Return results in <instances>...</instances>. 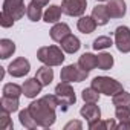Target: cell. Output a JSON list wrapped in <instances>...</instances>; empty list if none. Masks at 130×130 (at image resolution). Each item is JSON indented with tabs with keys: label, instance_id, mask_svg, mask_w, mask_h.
Returning <instances> with one entry per match:
<instances>
[{
	"label": "cell",
	"instance_id": "obj_25",
	"mask_svg": "<svg viewBox=\"0 0 130 130\" xmlns=\"http://www.w3.org/2000/svg\"><path fill=\"white\" fill-rule=\"evenodd\" d=\"M118 125L115 122V119H106V121H96L93 124H89L90 130H115Z\"/></svg>",
	"mask_w": 130,
	"mask_h": 130
},
{
	"label": "cell",
	"instance_id": "obj_28",
	"mask_svg": "<svg viewBox=\"0 0 130 130\" xmlns=\"http://www.w3.org/2000/svg\"><path fill=\"white\" fill-rule=\"evenodd\" d=\"M113 66V57L107 52H103L98 55V68L101 71H109Z\"/></svg>",
	"mask_w": 130,
	"mask_h": 130
},
{
	"label": "cell",
	"instance_id": "obj_27",
	"mask_svg": "<svg viewBox=\"0 0 130 130\" xmlns=\"http://www.w3.org/2000/svg\"><path fill=\"white\" fill-rule=\"evenodd\" d=\"M23 93V87H20L19 84L14 83H8L3 86V95L5 96H12V98H19Z\"/></svg>",
	"mask_w": 130,
	"mask_h": 130
},
{
	"label": "cell",
	"instance_id": "obj_22",
	"mask_svg": "<svg viewBox=\"0 0 130 130\" xmlns=\"http://www.w3.org/2000/svg\"><path fill=\"white\" fill-rule=\"evenodd\" d=\"M26 14H28V19L31 22H38L43 15V11H41V6L35 2H31L28 6H26Z\"/></svg>",
	"mask_w": 130,
	"mask_h": 130
},
{
	"label": "cell",
	"instance_id": "obj_17",
	"mask_svg": "<svg viewBox=\"0 0 130 130\" xmlns=\"http://www.w3.org/2000/svg\"><path fill=\"white\" fill-rule=\"evenodd\" d=\"M115 115L119 119V125L116 128L130 130V109H127V107H116Z\"/></svg>",
	"mask_w": 130,
	"mask_h": 130
},
{
	"label": "cell",
	"instance_id": "obj_31",
	"mask_svg": "<svg viewBox=\"0 0 130 130\" xmlns=\"http://www.w3.org/2000/svg\"><path fill=\"white\" fill-rule=\"evenodd\" d=\"M113 43H112V38L110 37H98L95 41H93V49L95 51H100V49H107V47H110Z\"/></svg>",
	"mask_w": 130,
	"mask_h": 130
},
{
	"label": "cell",
	"instance_id": "obj_30",
	"mask_svg": "<svg viewBox=\"0 0 130 130\" xmlns=\"http://www.w3.org/2000/svg\"><path fill=\"white\" fill-rule=\"evenodd\" d=\"M9 113L8 110L2 109V112H0V128L2 130H8V128H12V119L9 118Z\"/></svg>",
	"mask_w": 130,
	"mask_h": 130
},
{
	"label": "cell",
	"instance_id": "obj_2",
	"mask_svg": "<svg viewBox=\"0 0 130 130\" xmlns=\"http://www.w3.org/2000/svg\"><path fill=\"white\" fill-rule=\"evenodd\" d=\"M37 58L47 66H60L64 61V54L57 46H44L37 51Z\"/></svg>",
	"mask_w": 130,
	"mask_h": 130
},
{
	"label": "cell",
	"instance_id": "obj_9",
	"mask_svg": "<svg viewBox=\"0 0 130 130\" xmlns=\"http://www.w3.org/2000/svg\"><path fill=\"white\" fill-rule=\"evenodd\" d=\"M29 69H31V64H29V61H28L25 57L15 58V60L9 64V66H8L9 75H12V77H15V78L25 77V75L29 72Z\"/></svg>",
	"mask_w": 130,
	"mask_h": 130
},
{
	"label": "cell",
	"instance_id": "obj_11",
	"mask_svg": "<svg viewBox=\"0 0 130 130\" xmlns=\"http://www.w3.org/2000/svg\"><path fill=\"white\" fill-rule=\"evenodd\" d=\"M23 95L26 96V98H35L40 92H41V87H43V84L38 81V78L37 77H34V78H29V80H26L25 83H23Z\"/></svg>",
	"mask_w": 130,
	"mask_h": 130
},
{
	"label": "cell",
	"instance_id": "obj_33",
	"mask_svg": "<svg viewBox=\"0 0 130 130\" xmlns=\"http://www.w3.org/2000/svg\"><path fill=\"white\" fill-rule=\"evenodd\" d=\"M83 127V124H81V121H71V122H68L66 125H64V130H71V128H81Z\"/></svg>",
	"mask_w": 130,
	"mask_h": 130
},
{
	"label": "cell",
	"instance_id": "obj_10",
	"mask_svg": "<svg viewBox=\"0 0 130 130\" xmlns=\"http://www.w3.org/2000/svg\"><path fill=\"white\" fill-rule=\"evenodd\" d=\"M95 104H96V103H87V104L83 106L81 110H80L81 116L86 118L89 124H93V122H96V121L101 119V110H100V107L95 106Z\"/></svg>",
	"mask_w": 130,
	"mask_h": 130
},
{
	"label": "cell",
	"instance_id": "obj_26",
	"mask_svg": "<svg viewBox=\"0 0 130 130\" xmlns=\"http://www.w3.org/2000/svg\"><path fill=\"white\" fill-rule=\"evenodd\" d=\"M0 106L2 109L8 110V112H17L19 110V98H12V96H2V101H0Z\"/></svg>",
	"mask_w": 130,
	"mask_h": 130
},
{
	"label": "cell",
	"instance_id": "obj_20",
	"mask_svg": "<svg viewBox=\"0 0 130 130\" xmlns=\"http://www.w3.org/2000/svg\"><path fill=\"white\" fill-rule=\"evenodd\" d=\"M77 28H78V31L83 32V34H90V32L95 31L96 22L93 20V17H87V15H86V17H81V19L78 20Z\"/></svg>",
	"mask_w": 130,
	"mask_h": 130
},
{
	"label": "cell",
	"instance_id": "obj_15",
	"mask_svg": "<svg viewBox=\"0 0 130 130\" xmlns=\"http://www.w3.org/2000/svg\"><path fill=\"white\" fill-rule=\"evenodd\" d=\"M92 17H93V20L96 22L98 26L107 25V23H109V19H110V15H109V12H107V6H104V5H96V6L93 8V11H92Z\"/></svg>",
	"mask_w": 130,
	"mask_h": 130
},
{
	"label": "cell",
	"instance_id": "obj_21",
	"mask_svg": "<svg viewBox=\"0 0 130 130\" xmlns=\"http://www.w3.org/2000/svg\"><path fill=\"white\" fill-rule=\"evenodd\" d=\"M61 8L60 6H57V5H51L47 9H46V12L43 14V20L46 22V23H57L58 20H60V17H61Z\"/></svg>",
	"mask_w": 130,
	"mask_h": 130
},
{
	"label": "cell",
	"instance_id": "obj_16",
	"mask_svg": "<svg viewBox=\"0 0 130 130\" xmlns=\"http://www.w3.org/2000/svg\"><path fill=\"white\" fill-rule=\"evenodd\" d=\"M69 34H71V28L66 23H57L51 29V38L54 41H58V43H61V40L66 38Z\"/></svg>",
	"mask_w": 130,
	"mask_h": 130
},
{
	"label": "cell",
	"instance_id": "obj_3",
	"mask_svg": "<svg viewBox=\"0 0 130 130\" xmlns=\"http://www.w3.org/2000/svg\"><path fill=\"white\" fill-rule=\"evenodd\" d=\"M92 87L96 89L100 93H104L107 96H113L122 90L121 83H118L116 80H113L110 77H95L92 80Z\"/></svg>",
	"mask_w": 130,
	"mask_h": 130
},
{
	"label": "cell",
	"instance_id": "obj_14",
	"mask_svg": "<svg viewBox=\"0 0 130 130\" xmlns=\"http://www.w3.org/2000/svg\"><path fill=\"white\" fill-rule=\"evenodd\" d=\"M80 47H81L80 40L75 35H72V34H69L66 38L61 40V49L64 52H68V54H75V52H78Z\"/></svg>",
	"mask_w": 130,
	"mask_h": 130
},
{
	"label": "cell",
	"instance_id": "obj_19",
	"mask_svg": "<svg viewBox=\"0 0 130 130\" xmlns=\"http://www.w3.org/2000/svg\"><path fill=\"white\" fill-rule=\"evenodd\" d=\"M15 52V43L9 38H2L0 40V58H9Z\"/></svg>",
	"mask_w": 130,
	"mask_h": 130
},
{
	"label": "cell",
	"instance_id": "obj_5",
	"mask_svg": "<svg viewBox=\"0 0 130 130\" xmlns=\"http://www.w3.org/2000/svg\"><path fill=\"white\" fill-rule=\"evenodd\" d=\"M89 72L83 71L78 64H69V66L63 68L61 69V74H60V78L61 81H66V83H81L87 78Z\"/></svg>",
	"mask_w": 130,
	"mask_h": 130
},
{
	"label": "cell",
	"instance_id": "obj_32",
	"mask_svg": "<svg viewBox=\"0 0 130 130\" xmlns=\"http://www.w3.org/2000/svg\"><path fill=\"white\" fill-rule=\"evenodd\" d=\"M14 19L11 17V15H8L6 12H3L2 11V15H0V25H2L3 28H11L12 25H14Z\"/></svg>",
	"mask_w": 130,
	"mask_h": 130
},
{
	"label": "cell",
	"instance_id": "obj_23",
	"mask_svg": "<svg viewBox=\"0 0 130 130\" xmlns=\"http://www.w3.org/2000/svg\"><path fill=\"white\" fill-rule=\"evenodd\" d=\"M19 118H20V122H22V125H25L26 128H37L38 127V124L35 122V119H34V116L31 115V112H29V107L28 109H25V110H22L20 112V115H19Z\"/></svg>",
	"mask_w": 130,
	"mask_h": 130
},
{
	"label": "cell",
	"instance_id": "obj_35",
	"mask_svg": "<svg viewBox=\"0 0 130 130\" xmlns=\"http://www.w3.org/2000/svg\"><path fill=\"white\" fill-rule=\"evenodd\" d=\"M98 2H104V0H98Z\"/></svg>",
	"mask_w": 130,
	"mask_h": 130
},
{
	"label": "cell",
	"instance_id": "obj_13",
	"mask_svg": "<svg viewBox=\"0 0 130 130\" xmlns=\"http://www.w3.org/2000/svg\"><path fill=\"white\" fill-rule=\"evenodd\" d=\"M78 66H80L83 71L90 72L92 69H95V68L98 66V57H95L93 54L86 52V54H83V55L80 57V60H78Z\"/></svg>",
	"mask_w": 130,
	"mask_h": 130
},
{
	"label": "cell",
	"instance_id": "obj_29",
	"mask_svg": "<svg viewBox=\"0 0 130 130\" xmlns=\"http://www.w3.org/2000/svg\"><path fill=\"white\" fill-rule=\"evenodd\" d=\"M81 98L86 103H98L100 101V92L96 89H93V87H89V89H84L83 90Z\"/></svg>",
	"mask_w": 130,
	"mask_h": 130
},
{
	"label": "cell",
	"instance_id": "obj_1",
	"mask_svg": "<svg viewBox=\"0 0 130 130\" xmlns=\"http://www.w3.org/2000/svg\"><path fill=\"white\" fill-rule=\"evenodd\" d=\"M57 106H60L58 98L55 95H46V96L31 103L29 104V112L34 116L35 122L38 124V127L47 128L57 119V115H55Z\"/></svg>",
	"mask_w": 130,
	"mask_h": 130
},
{
	"label": "cell",
	"instance_id": "obj_24",
	"mask_svg": "<svg viewBox=\"0 0 130 130\" xmlns=\"http://www.w3.org/2000/svg\"><path fill=\"white\" fill-rule=\"evenodd\" d=\"M112 101H113V106H116V107H127V109H130V93H127L124 90H121L116 95H113Z\"/></svg>",
	"mask_w": 130,
	"mask_h": 130
},
{
	"label": "cell",
	"instance_id": "obj_8",
	"mask_svg": "<svg viewBox=\"0 0 130 130\" xmlns=\"http://www.w3.org/2000/svg\"><path fill=\"white\" fill-rule=\"evenodd\" d=\"M3 12L11 15L14 20H20L25 14V2L23 0H5Z\"/></svg>",
	"mask_w": 130,
	"mask_h": 130
},
{
	"label": "cell",
	"instance_id": "obj_4",
	"mask_svg": "<svg viewBox=\"0 0 130 130\" xmlns=\"http://www.w3.org/2000/svg\"><path fill=\"white\" fill-rule=\"evenodd\" d=\"M55 96L58 98L60 106H63V110H66L69 106H72L77 101L74 89L66 81H61L60 84H57V87H55Z\"/></svg>",
	"mask_w": 130,
	"mask_h": 130
},
{
	"label": "cell",
	"instance_id": "obj_7",
	"mask_svg": "<svg viewBox=\"0 0 130 130\" xmlns=\"http://www.w3.org/2000/svg\"><path fill=\"white\" fill-rule=\"evenodd\" d=\"M115 44L119 52H130V29L127 26H118L115 29Z\"/></svg>",
	"mask_w": 130,
	"mask_h": 130
},
{
	"label": "cell",
	"instance_id": "obj_34",
	"mask_svg": "<svg viewBox=\"0 0 130 130\" xmlns=\"http://www.w3.org/2000/svg\"><path fill=\"white\" fill-rule=\"evenodd\" d=\"M32 2H35V3H38L40 6H46V5L49 3V0H32Z\"/></svg>",
	"mask_w": 130,
	"mask_h": 130
},
{
	"label": "cell",
	"instance_id": "obj_12",
	"mask_svg": "<svg viewBox=\"0 0 130 130\" xmlns=\"http://www.w3.org/2000/svg\"><path fill=\"white\" fill-rule=\"evenodd\" d=\"M107 12L110 19H122L125 15V2L124 0H109Z\"/></svg>",
	"mask_w": 130,
	"mask_h": 130
},
{
	"label": "cell",
	"instance_id": "obj_6",
	"mask_svg": "<svg viewBox=\"0 0 130 130\" xmlns=\"http://www.w3.org/2000/svg\"><path fill=\"white\" fill-rule=\"evenodd\" d=\"M87 0H63L61 2V11L63 14L71 17H81L86 11Z\"/></svg>",
	"mask_w": 130,
	"mask_h": 130
},
{
	"label": "cell",
	"instance_id": "obj_18",
	"mask_svg": "<svg viewBox=\"0 0 130 130\" xmlns=\"http://www.w3.org/2000/svg\"><path fill=\"white\" fill-rule=\"evenodd\" d=\"M51 68H52V66L44 64V66H41V68L37 71V74H35V77L38 78V81H40L43 86H49V84L52 83V80H54V71H52Z\"/></svg>",
	"mask_w": 130,
	"mask_h": 130
}]
</instances>
